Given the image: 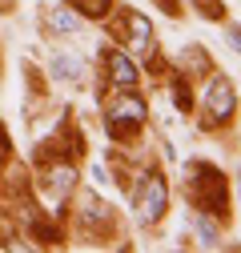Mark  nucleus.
Masks as SVG:
<instances>
[{"label":"nucleus","mask_w":241,"mask_h":253,"mask_svg":"<svg viewBox=\"0 0 241 253\" xmlns=\"http://www.w3.org/2000/svg\"><path fill=\"white\" fill-rule=\"evenodd\" d=\"M197 233H201V245H217V229L209 225L205 217H197Z\"/></svg>","instance_id":"f8f14e48"},{"label":"nucleus","mask_w":241,"mask_h":253,"mask_svg":"<svg viewBox=\"0 0 241 253\" xmlns=\"http://www.w3.org/2000/svg\"><path fill=\"white\" fill-rule=\"evenodd\" d=\"M141 121H145V101H137L133 92H125V97H117L109 105V133L113 137H129Z\"/></svg>","instance_id":"f03ea898"},{"label":"nucleus","mask_w":241,"mask_h":253,"mask_svg":"<svg viewBox=\"0 0 241 253\" xmlns=\"http://www.w3.org/2000/svg\"><path fill=\"white\" fill-rule=\"evenodd\" d=\"M125 24H129V48H133V52H149V41H153L149 20L137 16V12H125Z\"/></svg>","instance_id":"20e7f679"},{"label":"nucleus","mask_w":241,"mask_h":253,"mask_svg":"<svg viewBox=\"0 0 241 253\" xmlns=\"http://www.w3.org/2000/svg\"><path fill=\"white\" fill-rule=\"evenodd\" d=\"M77 4H80V16H105L113 0H77Z\"/></svg>","instance_id":"9b49d317"},{"label":"nucleus","mask_w":241,"mask_h":253,"mask_svg":"<svg viewBox=\"0 0 241 253\" xmlns=\"http://www.w3.org/2000/svg\"><path fill=\"white\" fill-rule=\"evenodd\" d=\"M109 77H113V84H120V88H133V84H137V69H133V60H129L125 52H113V56H109Z\"/></svg>","instance_id":"39448f33"},{"label":"nucleus","mask_w":241,"mask_h":253,"mask_svg":"<svg viewBox=\"0 0 241 253\" xmlns=\"http://www.w3.org/2000/svg\"><path fill=\"white\" fill-rule=\"evenodd\" d=\"M165 205H169V185H165V177L149 173V177L141 181V189H137V217L145 221V225H153V221H161Z\"/></svg>","instance_id":"f257e3e1"},{"label":"nucleus","mask_w":241,"mask_h":253,"mask_svg":"<svg viewBox=\"0 0 241 253\" xmlns=\"http://www.w3.org/2000/svg\"><path fill=\"white\" fill-rule=\"evenodd\" d=\"M109 221V209L97 201V197H80V225H88V229H97V225H105Z\"/></svg>","instance_id":"0eeeda50"},{"label":"nucleus","mask_w":241,"mask_h":253,"mask_svg":"<svg viewBox=\"0 0 241 253\" xmlns=\"http://www.w3.org/2000/svg\"><path fill=\"white\" fill-rule=\"evenodd\" d=\"M233 109H237V92H233V84H229L225 77H213V81H209V88H205V121L221 125V121L233 117Z\"/></svg>","instance_id":"7ed1b4c3"},{"label":"nucleus","mask_w":241,"mask_h":253,"mask_svg":"<svg viewBox=\"0 0 241 253\" xmlns=\"http://www.w3.org/2000/svg\"><path fill=\"white\" fill-rule=\"evenodd\" d=\"M73 177H77V173H73L69 165H56V169H52V173L44 177V189H48L52 197H65L69 189H73Z\"/></svg>","instance_id":"6e6552de"},{"label":"nucleus","mask_w":241,"mask_h":253,"mask_svg":"<svg viewBox=\"0 0 241 253\" xmlns=\"http://www.w3.org/2000/svg\"><path fill=\"white\" fill-rule=\"evenodd\" d=\"M52 73H56L60 81H80V60H77V56H56V60H52Z\"/></svg>","instance_id":"9d476101"},{"label":"nucleus","mask_w":241,"mask_h":253,"mask_svg":"<svg viewBox=\"0 0 241 253\" xmlns=\"http://www.w3.org/2000/svg\"><path fill=\"white\" fill-rule=\"evenodd\" d=\"M201 193H205V201L213 197V209H225V181H221V173L201 169Z\"/></svg>","instance_id":"423d86ee"},{"label":"nucleus","mask_w":241,"mask_h":253,"mask_svg":"<svg viewBox=\"0 0 241 253\" xmlns=\"http://www.w3.org/2000/svg\"><path fill=\"white\" fill-rule=\"evenodd\" d=\"M48 24L56 28V33H77V28H80V16H77L73 8H56V12L48 16Z\"/></svg>","instance_id":"1a4fd4ad"}]
</instances>
